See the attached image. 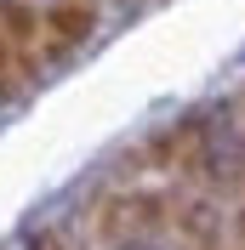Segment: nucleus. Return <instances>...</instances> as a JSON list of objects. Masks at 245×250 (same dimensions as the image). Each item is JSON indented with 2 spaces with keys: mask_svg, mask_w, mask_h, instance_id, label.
<instances>
[{
  "mask_svg": "<svg viewBox=\"0 0 245 250\" xmlns=\"http://www.w3.org/2000/svg\"><path fill=\"white\" fill-rule=\"evenodd\" d=\"M171 222V199L166 193H148V188H131V193H108L97 205V233L103 239H125V233H160Z\"/></svg>",
  "mask_w": 245,
  "mask_h": 250,
  "instance_id": "f257e3e1",
  "label": "nucleus"
},
{
  "mask_svg": "<svg viewBox=\"0 0 245 250\" xmlns=\"http://www.w3.org/2000/svg\"><path fill=\"white\" fill-rule=\"evenodd\" d=\"M97 29V6L92 0H51L40 6V46H46L51 62H63L69 51H80Z\"/></svg>",
  "mask_w": 245,
  "mask_h": 250,
  "instance_id": "f03ea898",
  "label": "nucleus"
},
{
  "mask_svg": "<svg viewBox=\"0 0 245 250\" xmlns=\"http://www.w3.org/2000/svg\"><path fill=\"white\" fill-rule=\"evenodd\" d=\"M0 40L12 51H40V6L34 0H0Z\"/></svg>",
  "mask_w": 245,
  "mask_h": 250,
  "instance_id": "7ed1b4c3",
  "label": "nucleus"
},
{
  "mask_svg": "<svg viewBox=\"0 0 245 250\" xmlns=\"http://www.w3.org/2000/svg\"><path fill=\"white\" fill-rule=\"evenodd\" d=\"M171 222L183 228L194 245H217V210L205 199H188V205H171Z\"/></svg>",
  "mask_w": 245,
  "mask_h": 250,
  "instance_id": "20e7f679",
  "label": "nucleus"
},
{
  "mask_svg": "<svg viewBox=\"0 0 245 250\" xmlns=\"http://www.w3.org/2000/svg\"><path fill=\"white\" fill-rule=\"evenodd\" d=\"M108 250H166L160 233H125V239H108Z\"/></svg>",
  "mask_w": 245,
  "mask_h": 250,
  "instance_id": "39448f33",
  "label": "nucleus"
},
{
  "mask_svg": "<svg viewBox=\"0 0 245 250\" xmlns=\"http://www.w3.org/2000/svg\"><path fill=\"white\" fill-rule=\"evenodd\" d=\"M29 250H69V239H63V233H34Z\"/></svg>",
  "mask_w": 245,
  "mask_h": 250,
  "instance_id": "423d86ee",
  "label": "nucleus"
}]
</instances>
